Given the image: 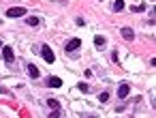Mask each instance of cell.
Returning a JSON list of instances; mask_svg holds the SVG:
<instances>
[{"instance_id": "6da1fadb", "label": "cell", "mask_w": 156, "mask_h": 118, "mask_svg": "<svg viewBox=\"0 0 156 118\" xmlns=\"http://www.w3.org/2000/svg\"><path fill=\"white\" fill-rule=\"evenodd\" d=\"M24 15H26L24 7H11V9H7V17H24Z\"/></svg>"}, {"instance_id": "7a4b0ae2", "label": "cell", "mask_w": 156, "mask_h": 118, "mask_svg": "<svg viewBox=\"0 0 156 118\" xmlns=\"http://www.w3.org/2000/svg\"><path fill=\"white\" fill-rule=\"evenodd\" d=\"M41 54H43L45 62H49V65L56 60V56H54V52H51V47H49V45H43V47H41Z\"/></svg>"}, {"instance_id": "3957f363", "label": "cell", "mask_w": 156, "mask_h": 118, "mask_svg": "<svg viewBox=\"0 0 156 118\" xmlns=\"http://www.w3.org/2000/svg\"><path fill=\"white\" fill-rule=\"evenodd\" d=\"M79 45H81V41H79V39H71V41L66 43V47H64V50H66L69 54H73L75 50H79Z\"/></svg>"}, {"instance_id": "277c9868", "label": "cell", "mask_w": 156, "mask_h": 118, "mask_svg": "<svg viewBox=\"0 0 156 118\" xmlns=\"http://www.w3.org/2000/svg\"><path fill=\"white\" fill-rule=\"evenodd\" d=\"M2 58L7 60V62H13L15 60V54H13V50L7 45V47H2Z\"/></svg>"}, {"instance_id": "5b68a950", "label": "cell", "mask_w": 156, "mask_h": 118, "mask_svg": "<svg viewBox=\"0 0 156 118\" xmlns=\"http://www.w3.org/2000/svg\"><path fill=\"white\" fill-rule=\"evenodd\" d=\"M47 86H49V88H60V86H62V79L56 77V75H51V77H47Z\"/></svg>"}, {"instance_id": "8992f818", "label": "cell", "mask_w": 156, "mask_h": 118, "mask_svg": "<svg viewBox=\"0 0 156 118\" xmlns=\"http://www.w3.org/2000/svg\"><path fill=\"white\" fill-rule=\"evenodd\" d=\"M120 35H122V39H126V41H133V39H135L133 28H122V30H120Z\"/></svg>"}, {"instance_id": "52a82bcc", "label": "cell", "mask_w": 156, "mask_h": 118, "mask_svg": "<svg viewBox=\"0 0 156 118\" xmlns=\"http://www.w3.org/2000/svg\"><path fill=\"white\" fill-rule=\"evenodd\" d=\"M128 92H130L128 84H120V88H118V97H120V99H126V97H128Z\"/></svg>"}, {"instance_id": "ba28073f", "label": "cell", "mask_w": 156, "mask_h": 118, "mask_svg": "<svg viewBox=\"0 0 156 118\" xmlns=\"http://www.w3.org/2000/svg\"><path fill=\"white\" fill-rule=\"evenodd\" d=\"M28 75H30L32 79H37V77L41 75V71H39V69H37L34 65H28Z\"/></svg>"}, {"instance_id": "9c48e42d", "label": "cell", "mask_w": 156, "mask_h": 118, "mask_svg": "<svg viewBox=\"0 0 156 118\" xmlns=\"http://www.w3.org/2000/svg\"><path fill=\"white\" fill-rule=\"evenodd\" d=\"M126 5H124V0H115V2H113V11L118 13V11H122Z\"/></svg>"}, {"instance_id": "30bf717a", "label": "cell", "mask_w": 156, "mask_h": 118, "mask_svg": "<svg viewBox=\"0 0 156 118\" xmlns=\"http://www.w3.org/2000/svg\"><path fill=\"white\" fill-rule=\"evenodd\" d=\"M26 24H28V26H39L41 20H39V17H26Z\"/></svg>"}, {"instance_id": "8fae6325", "label": "cell", "mask_w": 156, "mask_h": 118, "mask_svg": "<svg viewBox=\"0 0 156 118\" xmlns=\"http://www.w3.org/2000/svg\"><path fill=\"white\" fill-rule=\"evenodd\" d=\"M94 45H96V47H103V45H105V37L96 35V37H94Z\"/></svg>"}, {"instance_id": "7c38bea8", "label": "cell", "mask_w": 156, "mask_h": 118, "mask_svg": "<svg viewBox=\"0 0 156 118\" xmlns=\"http://www.w3.org/2000/svg\"><path fill=\"white\" fill-rule=\"evenodd\" d=\"M77 88H79L81 92H90V86H88L86 82H79V84H77Z\"/></svg>"}, {"instance_id": "4fadbf2b", "label": "cell", "mask_w": 156, "mask_h": 118, "mask_svg": "<svg viewBox=\"0 0 156 118\" xmlns=\"http://www.w3.org/2000/svg\"><path fill=\"white\" fill-rule=\"evenodd\" d=\"M47 105L51 107V109H58L60 105H58V99H47Z\"/></svg>"}, {"instance_id": "5bb4252c", "label": "cell", "mask_w": 156, "mask_h": 118, "mask_svg": "<svg viewBox=\"0 0 156 118\" xmlns=\"http://www.w3.org/2000/svg\"><path fill=\"white\" fill-rule=\"evenodd\" d=\"M143 9H145V5H137V7H130V11H133V13H141Z\"/></svg>"}, {"instance_id": "9a60e30c", "label": "cell", "mask_w": 156, "mask_h": 118, "mask_svg": "<svg viewBox=\"0 0 156 118\" xmlns=\"http://www.w3.org/2000/svg\"><path fill=\"white\" fill-rule=\"evenodd\" d=\"M98 99H101V101H103V103H105V101H107V99H109V92H101V94H98Z\"/></svg>"}, {"instance_id": "2e32d148", "label": "cell", "mask_w": 156, "mask_h": 118, "mask_svg": "<svg viewBox=\"0 0 156 118\" xmlns=\"http://www.w3.org/2000/svg\"><path fill=\"white\" fill-rule=\"evenodd\" d=\"M5 92H7V90H5V88H0V94H5Z\"/></svg>"}]
</instances>
